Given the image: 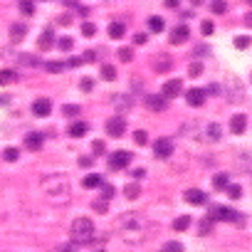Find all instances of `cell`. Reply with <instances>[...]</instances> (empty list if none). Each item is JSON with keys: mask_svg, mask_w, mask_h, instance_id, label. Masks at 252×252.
Instances as JSON below:
<instances>
[{"mask_svg": "<svg viewBox=\"0 0 252 252\" xmlns=\"http://www.w3.org/2000/svg\"><path fill=\"white\" fill-rule=\"evenodd\" d=\"M205 96H208V94H205L203 89H198V87H193V89L186 94V99H188L190 106H203V104H205Z\"/></svg>", "mask_w": 252, "mask_h": 252, "instance_id": "obj_10", "label": "cell"}, {"mask_svg": "<svg viewBox=\"0 0 252 252\" xmlns=\"http://www.w3.org/2000/svg\"><path fill=\"white\" fill-rule=\"evenodd\" d=\"M3 158H5V161H10V163H13V161H18V158H20V151H18V149H13V146H10V149H5V151H3Z\"/></svg>", "mask_w": 252, "mask_h": 252, "instance_id": "obj_32", "label": "cell"}, {"mask_svg": "<svg viewBox=\"0 0 252 252\" xmlns=\"http://www.w3.org/2000/svg\"><path fill=\"white\" fill-rule=\"evenodd\" d=\"M181 92H183V82H181V79H171V82L163 84V96H166V99H171V96L176 99Z\"/></svg>", "mask_w": 252, "mask_h": 252, "instance_id": "obj_9", "label": "cell"}, {"mask_svg": "<svg viewBox=\"0 0 252 252\" xmlns=\"http://www.w3.org/2000/svg\"><path fill=\"white\" fill-rule=\"evenodd\" d=\"M96 252H104V250H96Z\"/></svg>", "mask_w": 252, "mask_h": 252, "instance_id": "obj_56", "label": "cell"}, {"mask_svg": "<svg viewBox=\"0 0 252 252\" xmlns=\"http://www.w3.org/2000/svg\"><path fill=\"white\" fill-rule=\"evenodd\" d=\"M42 190L52 203H69L72 198V186L64 173H50L42 178Z\"/></svg>", "mask_w": 252, "mask_h": 252, "instance_id": "obj_2", "label": "cell"}, {"mask_svg": "<svg viewBox=\"0 0 252 252\" xmlns=\"http://www.w3.org/2000/svg\"><path fill=\"white\" fill-rule=\"evenodd\" d=\"M101 183H104V178H101L99 173H92V176H87V178L82 181V186H84V188H99Z\"/></svg>", "mask_w": 252, "mask_h": 252, "instance_id": "obj_19", "label": "cell"}, {"mask_svg": "<svg viewBox=\"0 0 252 252\" xmlns=\"http://www.w3.org/2000/svg\"><path fill=\"white\" fill-rule=\"evenodd\" d=\"M42 134L40 131H30L28 136H25V146L30 149V151H37V149H42Z\"/></svg>", "mask_w": 252, "mask_h": 252, "instance_id": "obj_13", "label": "cell"}, {"mask_svg": "<svg viewBox=\"0 0 252 252\" xmlns=\"http://www.w3.org/2000/svg\"><path fill=\"white\" fill-rule=\"evenodd\" d=\"M55 47V32L52 30H45L40 35V50H52Z\"/></svg>", "mask_w": 252, "mask_h": 252, "instance_id": "obj_17", "label": "cell"}, {"mask_svg": "<svg viewBox=\"0 0 252 252\" xmlns=\"http://www.w3.org/2000/svg\"><path fill=\"white\" fill-rule=\"evenodd\" d=\"M188 225H190V218H188V215H181V218L173 222V230L183 232V230H188Z\"/></svg>", "mask_w": 252, "mask_h": 252, "instance_id": "obj_26", "label": "cell"}, {"mask_svg": "<svg viewBox=\"0 0 252 252\" xmlns=\"http://www.w3.org/2000/svg\"><path fill=\"white\" fill-rule=\"evenodd\" d=\"M235 45H237V50H245V47L250 45V37H245V35H242V37H237V40H235Z\"/></svg>", "mask_w": 252, "mask_h": 252, "instance_id": "obj_46", "label": "cell"}, {"mask_svg": "<svg viewBox=\"0 0 252 252\" xmlns=\"http://www.w3.org/2000/svg\"><path fill=\"white\" fill-rule=\"evenodd\" d=\"M210 220H227V222H240L242 218H240V213H235V210H230V208H222V205H218V208H213V213H210Z\"/></svg>", "mask_w": 252, "mask_h": 252, "instance_id": "obj_5", "label": "cell"}, {"mask_svg": "<svg viewBox=\"0 0 252 252\" xmlns=\"http://www.w3.org/2000/svg\"><path fill=\"white\" fill-rule=\"evenodd\" d=\"M62 111H64V116H77V114H79V106H77V104H67Z\"/></svg>", "mask_w": 252, "mask_h": 252, "instance_id": "obj_43", "label": "cell"}, {"mask_svg": "<svg viewBox=\"0 0 252 252\" xmlns=\"http://www.w3.org/2000/svg\"><path fill=\"white\" fill-rule=\"evenodd\" d=\"M18 79V74L13 69H0V84H13Z\"/></svg>", "mask_w": 252, "mask_h": 252, "instance_id": "obj_21", "label": "cell"}, {"mask_svg": "<svg viewBox=\"0 0 252 252\" xmlns=\"http://www.w3.org/2000/svg\"><path fill=\"white\" fill-rule=\"evenodd\" d=\"M124 131H126V121H124L121 116H111V119L106 121V134H109V136L119 139V136H124Z\"/></svg>", "mask_w": 252, "mask_h": 252, "instance_id": "obj_6", "label": "cell"}, {"mask_svg": "<svg viewBox=\"0 0 252 252\" xmlns=\"http://www.w3.org/2000/svg\"><path fill=\"white\" fill-rule=\"evenodd\" d=\"M188 28L186 25H178V28H173V32H171V45H183L186 40H188Z\"/></svg>", "mask_w": 252, "mask_h": 252, "instance_id": "obj_12", "label": "cell"}, {"mask_svg": "<svg viewBox=\"0 0 252 252\" xmlns=\"http://www.w3.org/2000/svg\"><path fill=\"white\" fill-rule=\"evenodd\" d=\"M114 104H116V109H119V111H126V109L131 106L129 96H114Z\"/></svg>", "mask_w": 252, "mask_h": 252, "instance_id": "obj_27", "label": "cell"}, {"mask_svg": "<svg viewBox=\"0 0 252 252\" xmlns=\"http://www.w3.org/2000/svg\"><path fill=\"white\" fill-rule=\"evenodd\" d=\"M188 74H190V77H200V74H203V64H200V62H193V64L188 67Z\"/></svg>", "mask_w": 252, "mask_h": 252, "instance_id": "obj_37", "label": "cell"}, {"mask_svg": "<svg viewBox=\"0 0 252 252\" xmlns=\"http://www.w3.org/2000/svg\"><path fill=\"white\" fill-rule=\"evenodd\" d=\"M114 230L126 245H139L149 235V222L141 213H124V215L116 218Z\"/></svg>", "mask_w": 252, "mask_h": 252, "instance_id": "obj_1", "label": "cell"}, {"mask_svg": "<svg viewBox=\"0 0 252 252\" xmlns=\"http://www.w3.org/2000/svg\"><path fill=\"white\" fill-rule=\"evenodd\" d=\"M203 92H205V94H218V84H210V87L203 89Z\"/></svg>", "mask_w": 252, "mask_h": 252, "instance_id": "obj_51", "label": "cell"}, {"mask_svg": "<svg viewBox=\"0 0 252 252\" xmlns=\"http://www.w3.org/2000/svg\"><path fill=\"white\" fill-rule=\"evenodd\" d=\"M79 166H84V168H89V166H92V158H79Z\"/></svg>", "mask_w": 252, "mask_h": 252, "instance_id": "obj_53", "label": "cell"}, {"mask_svg": "<svg viewBox=\"0 0 252 252\" xmlns=\"http://www.w3.org/2000/svg\"><path fill=\"white\" fill-rule=\"evenodd\" d=\"M20 10L25 15H32L35 13V3H32V0H20Z\"/></svg>", "mask_w": 252, "mask_h": 252, "instance_id": "obj_33", "label": "cell"}, {"mask_svg": "<svg viewBox=\"0 0 252 252\" xmlns=\"http://www.w3.org/2000/svg\"><path fill=\"white\" fill-rule=\"evenodd\" d=\"M205 136H208V139H213V141H218V139H220V126H218V124H208Z\"/></svg>", "mask_w": 252, "mask_h": 252, "instance_id": "obj_24", "label": "cell"}, {"mask_svg": "<svg viewBox=\"0 0 252 252\" xmlns=\"http://www.w3.org/2000/svg\"><path fill=\"white\" fill-rule=\"evenodd\" d=\"M45 67H47V72H52V74H60V72L64 69V64H62V62H47Z\"/></svg>", "mask_w": 252, "mask_h": 252, "instance_id": "obj_36", "label": "cell"}, {"mask_svg": "<svg viewBox=\"0 0 252 252\" xmlns=\"http://www.w3.org/2000/svg\"><path fill=\"white\" fill-rule=\"evenodd\" d=\"M154 154H156L158 158H168V156L173 154V141H171V139H158V141L154 144Z\"/></svg>", "mask_w": 252, "mask_h": 252, "instance_id": "obj_7", "label": "cell"}, {"mask_svg": "<svg viewBox=\"0 0 252 252\" xmlns=\"http://www.w3.org/2000/svg\"><path fill=\"white\" fill-rule=\"evenodd\" d=\"M213 30H215V25H213L210 20H203V25H200V32H203V35H213Z\"/></svg>", "mask_w": 252, "mask_h": 252, "instance_id": "obj_42", "label": "cell"}, {"mask_svg": "<svg viewBox=\"0 0 252 252\" xmlns=\"http://www.w3.org/2000/svg\"><path fill=\"white\" fill-rule=\"evenodd\" d=\"M64 5H69V8L74 5V8H77V0H64Z\"/></svg>", "mask_w": 252, "mask_h": 252, "instance_id": "obj_55", "label": "cell"}, {"mask_svg": "<svg viewBox=\"0 0 252 252\" xmlns=\"http://www.w3.org/2000/svg\"><path fill=\"white\" fill-rule=\"evenodd\" d=\"M151 67H154V72H168L171 67H173V60L168 57V55H156L154 60H151Z\"/></svg>", "mask_w": 252, "mask_h": 252, "instance_id": "obj_8", "label": "cell"}, {"mask_svg": "<svg viewBox=\"0 0 252 252\" xmlns=\"http://www.w3.org/2000/svg\"><path fill=\"white\" fill-rule=\"evenodd\" d=\"M210 222H213V220H210V215H208V218H203V222H200V235H208V232H210Z\"/></svg>", "mask_w": 252, "mask_h": 252, "instance_id": "obj_44", "label": "cell"}, {"mask_svg": "<svg viewBox=\"0 0 252 252\" xmlns=\"http://www.w3.org/2000/svg\"><path fill=\"white\" fill-rule=\"evenodd\" d=\"M50 111H52V101L50 99H35V104H32V114L35 116H50Z\"/></svg>", "mask_w": 252, "mask_h": 252, "instance_id": "obj_11", "label": "cell"}, {"mask_svg": "<svg viewBox=\"0 0 252 252\" xmlns=\"http://www.w3.org/2000/svg\"><path fill=\"white\" fill-rule=\"evenodd\" d=\"M92 87H94V82H92L89 77H84V79H82V92H92Z\"/></svg>", "mask_w": 252, "mask_h": 252, "instance_id": "obj_47", "label": "cell"}, {"mask_svg": "<svg viewBox=\"0 0 252 252\" xmlns=\"http://www.w3.org/2000/svg\"><path fill=\"white\" fill-rule=\"evenodd\" d=\"M213 183H215V188H225V186H227V176H225V173H218V176L213 178Z\"/></svg>", "mask_w": 252, "mask_h": 252, "instance_id": "obj_39", "label": "cell"}, {"mask_svg": "<svg viewBox=\"0 0 252 252\" xmlns=\"http://www.w3.org/2000/svg\"><path fill=\"white\" fill-rule=\"evenodd\" d=\"M84 60H79V57H74V60H69V67H79Z\"/></svg>", "mask_w": 252, "mask_h": 252, "instance_id": "obj_52", "label": "cell"}, {"mask_svg": "<svg viewBox=\"0 0 252 252\" xmlns=\"http://www.w3.org/2000/svg\"><path fill=\"white\" fill-rule=\"evenodd\" d=\"M225 10H227L225 0H213V13H215V15H222Z\"/></svg>", "mask_w": 252, "mask_h": 252, "instance_id": "obj_34", "label": "cell"}, {"mask_svg": "<svg viewBox=\"0 0 252 252\" xmlns=\"http://www.w3.org/2000/svg\"><path fill=\"white\" fill-rule=\"evenodd\" d=\"M131 163V154L129 151H114L111 156H109V168L111 171H121V168H126Z\"/></svg>", "mask_w": 252, "mask_h": 252, "instance_id": "obj_4", "label": "cell"}, {"mask_svg": "<svg viewBox=\"0 0 252 252\" xmlns=\"http://www.w3.org/2000/svg\"><path fill=\"white\" fill-rule=\"evenodd\" d=\"M227 193H230V198H240V188H237V186L227 188Z\"/></svg>", "mask_w": 252, "mask_h": 252, "instance_id": "obj_50", "label": "cell"}, {"mask_svg": "<svg viewBox=\"0 0 252 252\" xmlns=\"http://www.w3.org/2000/svg\"><path fill=\"white\" fill-rule=\"evenodd\" d=\"M92 208H94L96 213H101V215H104V213H106V200H104V198H99V200H94V203H92Z\"/></svg>", "mask_w": 252, "mask_h": 252, "instance_id": "obj_41", "label": "cell"}, {"mask_svg": "<svg viewBox=\"0 0 252 252\" xmlns=\"http://www.w3.org/2000/svg\"><path fill=\"white\" fill-rule=\"evenodd\" d=\"M101 77H104L106 82L116 79V67H114V64H101Z\"/></svg>", "mask_w": 252, "mask_h": 252, "instance_id": "obj_23", "label": "cell"}, {"mask_svg": "<svg viewBox=\"0 0 252 252\" xmlns=\"http://www.w3.org/2000/svg\"><path fill=\"white\" fill-rule=\"evenodd\" d=\"M134 141H136L139 146H146V141H149L146 131H134Z\"/></svg>", "mask_w": 252, "mask_h": 252, "instance_id": "obj_38", "label": "cell"}, {"mask_svg": "<svg viewBox=\"0 0 252 252\" xmlns=\"http://www.w3.org/2000/svg\"><path fill=\"white\" fill-rule=\"evenodd\" d=\"M25 32H28V28H25V25H20V23L10 28V37H13V40H18V42L25 37Z\"/></svg>", "mask_w": 252, "mask_h": 252, "instance_id": "obj_22", "label": "cell"}, {"mask_svg": "<svg viewBox=\"0 0 252 252\" xmlns=\"http://www.w3.org/2000/svg\"><path fill=\"white\" fill-rule=\"evenodd\" d=\"M139 193H141V188L136 186V183H131V186H126V190H124V195L129 198V200H134V198H139Z\"/></svg>", "mask_w": 252, "mask_h": 252, "instance_id": "obj_28", "label": "cell"}, {"mask_svg": "<svg viewBox=\"0 0 252 252\" xmlns=\"http://www.w3.org/2000/svg\"><path fill=\"white\" fill-rule=\"evenodd\" d=\"M245 126H247V116H245V114H235V116L230 119V129H232L235 134H242Z\"/></svg>", "mask_w": 252, "mask_h": 252, "instance_id": "obj_14", "label": "cell"}, {"mask_svg": "<svg viewBox=\"0 0 252 252\" xmlns=\"http://www.w3.org/2000/svg\"><path fill=\"white\" fill-rule=\"evenodd\" d=\"M92 151H94V156H101L104 154V141H94L92 144Z\"/></svg>", "mask_w": 252, "mask_h": 252, "instance_id": "obj_45", "label": "cell"}, {"mask_svg": "<svg viewBox=\"0 0 252 252\" xmlns=\"http://www.w3.org/2000/svg\"><path fill=\"white\" fill-rule=\"evenodd\" d=\"M183 198H186L188 203H193V205H200V203H205V193H203V190H198V188H190V190H186V193H183Z\"/></svg>", "mask_w": 252, "mask_h": 252, "instance_id": "obj_15", "label": "cell"}, {"mask_svg": "<svg viewBox=\"0 0 252 252\" xmlns=\"http://www.w3.org/2000/svg\"><path fill=\"white\" fill-rule=\"evenodd\" d=\"M161 252H183V245L176 242V240H171V242H166V245L161 247Z\"/></svg>", "mask_w": 252, "mask_h": 252, "instance_id": "obj_29", "label": "cell"}, {"mask_svg": "<svg viewBox=\"0 0 252 252\" xmlns=\"http://www.w3.org/2000/svg\"><path fill=\"white\" fill-rule=\"evenodd\" d=\"M134 42H136V45H144V42H146V35H144V32L134 35Z\"/></svg>", "mask_w": 252, "mask_h": 252, "instance_id": "obj_49", "label": "cell"}, {"mask_svg": "<svg viewBox=\"0 0 252 252\" xmlns=\"http://www.w3.org/2000/svg\"><path fill=\"white\" fill-rule=\"evenodd\" d=\"M124 32H126V30H124L121 23H111V25H109V37H111V40H121Z\"/></svg>", "mask_w": 252, "mask_h": 252, "instance_id": "obj_20", "label": "cell"}, {"mask_svg": "<svg viewBox=\"0 0 252 252\" xmlns=\"http://www.w3.org/2000/svg\"><path fill=\"white\" fill-rule=\"evenodd\" d=\"M82 35H84V37H94V35H96V25L84 23V25H82Z\"/></svg>", "mask_w": 252, "mask_h": 252, "instance_id": "obj_35", "label": "cell"}, {"mask_svg": "<svg viewBox=\"0 0 252 252\" xmlns=\"http://www.w3.org/2000/svg\"><path fill=\"white\" fill-rule=\"evenodd\" d=\"M119 60H121V62H131V60H134V50H131V47H121V50H119Z\"/></svg>", "mask_w": 252, "mask_h": 252, "instance_id": "obj_30", "label": "cell"}, {"mask_svg": "<svg viewBox=\"0 0 252 252\" xmlns=\"http://www.w3.org/2000/svg\"><path fill=\"white\" fill-rule=\"evenodd\" d=\"M69 235H72V240H74L77 245H87V242L94 240L96 227H94V222H92L89 218H77V220L72 222V227H69Z\"/></svg>", "mask_w": 252, "mask_h": 252, "instance_id": "obj_3", "label": "cell"}, {"mask_svg": "<svg viewBox=\"0 0 252 252\" xmlns=\"http://www.w3.org/2000/svg\"><path fill=\"white\" fill-rule=\"evenodd\" d=\"M181 5V0H166V8H171V10H176Z\"/></svg>", "mask_w": 252, "mask_h": 252, "instance_id": "obj_48", "label": "cell"}, {"mask_svg": "<svg viewBox=\"0 0 252 252\" xmlns=\"http://www.w3.org/2000/svg\"><path fill=\"white\" fill-rule=\"evenodd\" d=\"M99 188H101V198H104V200H109V198H114V188H111V186H106V183H101Z\"/></svg>", "mask_w": 252, "mask_h": 252, "instance_id": "obj_40", "label": "cell"}, {"mask_svg": "<svg viewBox=\"0 0 252 252\" xmlns=\"http://www.w3.org/2000/svg\"><path fill=\"white\" fill-rule=\"evenodd\" d=\"M62 252H77V250H74V245H64V247H62Z\"/></svg>", "mask_w": 252, "mask_h": 252, "instance_id": "obj_54", "label": "cell"}, {"mask_svg": "<svg viewBox=\"0 0 252 252\" xmlns=\"http://www.w3.org/2000/svg\"><path fill=\"white\" fill-rule=\"evenodd\" d=\"M87 131H89V124H87V121H74V124L69 126V136H74V139L84 136Z\"/></svg>", "mask_w": 252, "mask_h": 252, "instance_id": "obj_16", "label": "cell"}, {"mask_svg": "<svg viewBox=\"0 0 252 252\" xmlns=\"http://www.w3.org/2000/svg\"><path fill=\"white\" fill-rule=\"evenodd\" d=\"M57 45H60V50H62V52H69V50L74 47V40H72V37H60V40H57Z\"/></svg>", "mask_w": 252, "mask_h": 252, "instance_id": "obj_31", "label": "cell"}, {"mask_svg": "<svg viewBox=\"0 0 252 252\" xmlns=\"http://www.w3.org/2000/svg\"><path fill=\"white\" fill-rule=\"evenodd\" d=\"M146 104H149L151 111H163L166 109V96H149Z\"/></svg>", "mask_w": 252, "mask_h": 252, "instance_id": "obj_18", "label": "cell"}, {"mask_svg": "<svg viewBox=\"0 0 252 252\" xmlns=\"http://www.w3.org/2000/svg\"><path fill=\"white\" fill-rule=\"evenodd\" d=\"M149 30H154V32H161V30H163V18H158V15L149 18Z\"/></svg>", "mask_w": 252, "mask_h": 252, "instance_id": "obj_25", "label": "cell"}]
</instances>
